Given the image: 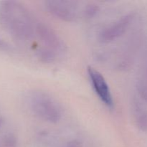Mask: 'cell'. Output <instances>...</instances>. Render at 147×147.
Segmentation results:
<instances>
[{
  "label": "cell",
  "instance_id": "6da1fadb",
  "mask_svg": "<svg viewBox=\"0 0 147 147\" xmlns=\"http://www.w3.org/2000/svg\"><path fill=\"white\" fill-rule=\"evenodd\" d=\"M28 106L33 114L50 123L60 121L63 111L60 104L50 95L41 90H34L27 98Z\"/></svg>",
  "mask_w": 147,
  "mask_h": 147
},
{
  "label": "cell",
  "instance_id": "7a4b0ae2",
  "mask_svg": "<svg viewBox=\"0 0 147 147\" xmlns=\"http://www.w3.org/2000/svg\"><path fill=\"white\" fill-rule=\"evenodd\" d=\"M9 24L16 36L22 40H29L35 29L32 19L25 7L18 4L8 5Z\"/></svg>",
  "mask_w": 147,
  "mask_h": 147
},
{
  "label": "cell",
  "instance_id": "3957f363",
  "mask_svg": "<svg viewBox=\"0 0 147 147\" xmlns=\"http://www.w3.org/2000/svg\"><path fill=\"white\" fill-rule=\"evenodd\" d=\"M87 73L92 88L102 103L109 109H113V98L109 83L104 76L94 67H88Z\"/></svg>",
  "mask_w": 147,
  "mask_h": 147
},
{
  "label": "cell",
  "instance_id": "277c9868",
  "mask_svg": "<svg viewBox=\"0 0 147 147\" xmlns=\"http://www.w3.org/2000/svg\"><path fill=\"white\" fill-rule=\"evenodd\" d=\"M133 19V14H125L120 19L105 27L98 34V38L99 42L106 44L120 38L127 31Z\"/></svg>",
  "mask_w": 147,
  "mask_h": 147
},
{
  "label": "cell",
  "instance_id": "5b68a950",
  "mask_svg": "<svg viewBox=\"0 0 147 147\" xmlns=\"http://www.w3.org/2000/svg\"><path fill=\"white\" fill-rule=\"evenodd\" d=\"M46 9L53 17L65 22L76 21L78 18L77 2L70 1H47Z\"/></svg>",
  "mask_w": 147,
  "mask_h": 147
},
{
  "label": "cell",
  "instance_id": "8992f818",
  "mask_svg": "<svg viewBox=\"0 0 147 147\" xmlns=\"http://www.w3.org/2000/svg\"><path fill=\"white\" fill-rule=\"evenodd\" d=\"M35 32L40 41L47 46V48L54 52L63 53L65 45L61 37L53 29L43 23H39L35 27Z\"/></svg>",
  "mask_w": 147,
  "mask_h": 147
},
{
  "label": "cell",
  "instance_id": "52a82bcc",
  "mask_svg": "<svg viewBox=\"0 0 147 147\" xmlns=\"http://www.w3.org/2000/svg\"><path fill=\"white\" fill-rule=\"evenodd\" d=\"M37 56L44 63H53L56 58L55 52L48 48H42L37 52Z\"/></svg>",
  "mask_w": 147,
  "mask_h": 147
},
{
  "label": "cell",
  "instance_id": "ba28073f",
  "mask_svg": "<svg viewBox=\"0 0 147 147\" xmlns=\"http://www.w3.org/2000/svg\"><path fill=\"white\" fill-rule=\"evenodd\" d=\"M99 10V7L98 5L96 4H89L87 7L85 8L83 13H84V15L88 17H93L96 15L98 13Z\"/></svg>",
  "mask_w": 147,
  "mask_h": 147
},
{
  "label": "cell",
  "instance_id": "9c48e42d",
  "mask_svg": "<svg viewBox=\"0 0 147 147\" xmlns=\"http://www.w3.org/2000/svg\"><path fill=\"white\" fill-rule=\"evenodd\" d=\"M66 147H83V143L78 139H72L67 142Z\"/></svg>",
  "mask_w": 147,
  "mask_h": 147
},
{
  "label": "cell",
  "instance_id": "30bf717a",
  "mask_svg": "<svg viewBox=\"0 0 147 147\" xmlns=\"http://www.w3.org/2000/svg\"><path fill=\"white\" fill-rule=\"evenodd\" d=\"M1 120H0V125H1Z\"/></svg>",
  "mask_w": 147,
  "mask_h": 147
}]
</instances>
